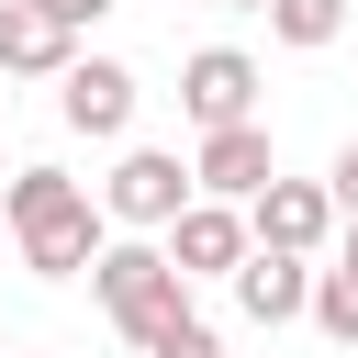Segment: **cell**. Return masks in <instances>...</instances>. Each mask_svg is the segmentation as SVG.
<instances>
[{
  "instance_id": "e0dca14e",
  "label": "cell",
  "mask_w": 358,
  "mask_h": 358,
  "mask_svg": "<svg viewBox=\"0 0 358 358\" xmlns=\"http://www.w3.org/2000/svg\"><path fill=\"white\" fill-rule=\"evenodd\" d=\"M11 179H22V168H0V201H11Z\"/></svg>"
},
{
  "instance_id": "7a4b0ae2",
  "label": "cell",
  "mask_w": 358,
  "mask_h": 358,
  "mask_svg": "<svg viewBox=\"0 0 358 358\" xmlns=\"http://www.w3.org/2000/svg\"><path fill=\"white\" fill-rule=\"evenodd\" d=\"M90 291H101V313H112L134 347H157V336H179V324H190V280L168 268V246H101Z\"/></svg>"
},
{
  "instance_id": "d6986e66",
  "label": "cell",
  "mask_w": 358,
  "mask_h": 358,
  "mask_svg": "<svg viewBox=\"0 0 358 358\" xmlns=\"http://www.w3.org/2000/svg\"><path fill=\"white\" fill-rule=\"evenodd\" d=\"M0 358H11V347H0Z\"/></svg>"
},
{
  "instance_id": "277c9868",
  "label": "cell",
  "mask_w": 358,
  "mask_h": 358,
  "mask_svg": "<svg viewBox=\"0 0 358 358\" xmlns=\"http://www.w3.org/2000/svg\"><path fill=\"white\" fill-rule=\"evenodd\" d=\"M179 112H190L201 134H235V123H257V56H235V45H201V56L179 67Z\"/></svg>"
},
{
  "instance_id": "5bb4252c",
  "label": "cell",
  "mask_w": 358,
  "mask_h": 358,
  "mask_svg": "<svg viewBox=\"0 0 358 358\" xmlns=\"http://www.w3.org/2000/svg\"><path fill=\"white\" fill-rule=\"evenodd\" d=\"M324 190H336V213H347V224H358V145H347V157H336V168H324Z\"/></svg>"
},
{
  "instance_id": "8992f818",
  "label": "cell",
  "mask_w": 358,
  "mask_h": 358,
  "mask_svg": "<svg viewBox=\"0 0 358 358\" xmlns=\"http://www.w3.org/2000/svg\"><path fill=\"white\" fill-rule=\"evenodd\" d=\"M246 224H257L268 257H313V246L336 235V190H324V179H268V190L246 201Z\"/></svg>"
},
{
  "instance_id": "9c48e42d",
  "label": "cell",
  "mask_w": 358,
  "mask_h": 358,
  "mask_svg": "<svg viewBox=\"0 0 358 358\" xmlns=\"http://www.w3.org/2000/svg\"><path fill=\"white\" fill-rule=\"evenodd\" d=\"M56 112H67V134H123V123H134V67L78 56V67L56 78Z\"/></svg>"
},
{
  "instance_id": "30bf717a",
  "label": "cell",
  "mask_w": 358,
  "mask_h": 358,
  "mask_svg": "<svg viewBox=\"0 0 358 358\" xmlns=\"http://www.w3.org/2000/svg\"><path fill=\"white\" fill-rule=\"evenodd\" d=\"M313 280H324L313 257H268V246H257V257L235 268V302H246V324H291V313H313Z\"/></svg>"
},
{
  "instance_id": "6da1fadb",
  "label": "cell",
  "mask_w": 358,
  "mask_h": 358,
  "mask_svg": "<svg viewBox=\"0 0 358 358\" xmlns=\"http://www.w3.org/2000/svg\"><path fill=\"white\" fill-rule=\"evenodd\" d=\"M0 213H11V235H22V268H34V280H78V268H101V246H112V235H101V201H90L67 168H22Z\"/></svg>"
},
{
  "instance_id": "5b68a950",
  "label": "cell",
  "mask_w": 358,
  "mask_h": 358,
  "mask_svg": "<svg viewBox=\"0 0 358 358\" xmlns=\"http://www.w3.org/2000/svg\"><path fill=\"white\" fill-rule=\"evenodd\" d=\"M246 257H257V224H246L235 201H190V213L168 224V268H179V280H235Z\"/></svg>"
},
{
  "instance_id": "4fadbf2b",
  "label": "cell",
  "mask_w": 358,
  "mask_h": 358,
  "mask_svg": "<svg viewBox=\"0 0 358 358\" xmlns=\"http://www.w3.org/2000/svg\"><path fill=\"white\" fill-rule=\"evenodd\" d=\"M145 358H224V336H213V324H201V313H190V324H179V336H157V347H145Z\"/></svg>"
},
{
  "instance_id": "7c38bea8",
  "label": "cell",
  "mask_w": 358,
  "mask_h": 358,
  "mask_svg": "<svg viewBox=\"0 0 358 358\" xmlns=\"http://www.w3.org/2000/svg\"><path fill=\"white\" fill-rule=\"evenodd\" d=\"M313 324H324L336 347H358V268H324V280H313Z\"/></svg>"
},
{
  "instance_id": "ac0fdd59",
  "label": "cell",
  "mask_w": 358,
  "mask_h": 358,
  "mask_svg": "<svg viewBox=\"0 0 358 358\" xmlns=\"http://www.w3.org/2000/svg\"><path fill=\"white\" fill-rule=\"evenodd\" d=\"M336 268H358V235H347V257H336Z\"/></svg>"
},
{
  "instance_id": "8fae6325",
  "label": "cell",
  "mask_w": 358,
  "mask_h": 358,
  "mask_svg": "<svg viewBox=\"0 0 358 358\" xmlns=\"http://www.w3.org/2000/svg\"><path fill=\"white\" fill-rule=\"evenodd\" d=\"M268 34L313 56V45H336V34H347V0H268Z\"/></svg>"
},
{
  "instance_id": "ba28073f",
  "label": "cell",
  "mask_w": 358,
  "mask_h": 358,
  "mask_svg": "<svg viewBox=\"0 0 358 358\" xmlns=\"http://www.w3.org/2000/svg\"><path fill=\"white\" fill-rule=\"evenodd\" d=\"M67 67H78V34L45 0H0V78H67Z\"/></svg>"
},
{
  "instance_id": "52a82bcc",
  "label": "cell",
  "mask_w": 358,
  "mask_h": 358,
  "mask_svg": "<svg viewBox=\"0 0 358 358\" xmlns=\"http://www.w3.org/2000/svg\"><path fill=\"white\" fill-rule=\"evenodd\" d=\"M190 179H201V201H257L268 179H280V157H268V123H235V134H201V157H190Z\"/></svg>"
},
{
  "instance_id": "2e32d148",
  "label": "cell",
  "mask_w": 358,
  "mask_h": 358,
  "mask_svg": "<svg viewBox=\"0 0 358 358\" xmlns=\"http://www.w3.org/2000/svg\"><path fill=\"white\" fill-rule=\"evenodd\" d=\"M224 11H268V0H224Z\"/></svg>"
},
{
  "instance_id": "9a60e30c",
  "label": "cell",
  "mask_w": 358,
  "mask_h": 358,
  "mask_svg": "<svg viewBox=\"0 0 358 358\" xmlns=\"http://www.w3.org/2000/svg\"><path fill=\"white\" fill-rule=\"evenodd\" d=\"M45 11H56V22H67V34H78V22H101V11H112V0H45Z\"/></svg>"
},
{
  "instance_id": "3957f363",
  "label": "cell",
  "mask_w": 358,
  "mask_h": 358,
  "mask_svg": "<svg viewBox=\"0 0 358 358\" xmlns=\"http://www.w3.org/2000/svg\"><path fill=\"white\" fill-rule=\"evenodd\" d=\"M190 201H201V179H190L168 145H123V168L101 179V213H112V224H134V235H168Z\"/></svg>"
}]
</instances>
